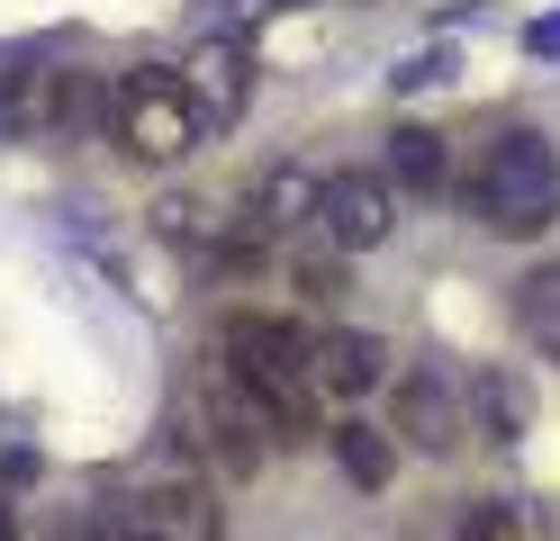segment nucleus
<instances>
[{
    "label": "nucleus",
    "mask_w": 560,
    "mask_h": 541,
    "mask_svg": "<svg viewBox=\"0 0 560 541\" xmlns=\"http://www.w3.org/2000/svg\"><path fill=\"white\" fill-rule=\"evenodd\" d=\"M462 199L488 235H551L560 226V144L542 127H498L479 144Z\"/></svg>",
    "instance_id": "1"
},
{
    "label": "nucleus",
    "mask_w": 560,
    "mask_h": 541,
    "mask_svg": "<svg viewBox=\"0 0 560 541\" xmlns=\"http://www.w3.org/2000/svg\"><path fill=\"white\" fill-rule=\"evenodd\" d=\"M0 541H19V505H10V487H0Z\"/></svg>",
    "instance_id": "19"
},
{
    "label": "nucleus",
    "mask_w": 560,
    "mask_h": 541,
    "mask_svg": "<svg viewBox=\"0 0 560 541\" xmlns=\"http://www.w3.org/2000/svg\"><path fill=\"white\" fill-rule=\"evenodd\" d=\"M389 190L398 199H443L452 190V144H443V127H389Z\"/></svg>",
    "instance_id": "8"
},
{
    "label": "nucleus",
    "mask_w": 560,
    "mask_h": 541,
    "mask_svg": "<svg viewBox=\"0 0 560 541\" xmlns=\"http://www.w3.org/2000/svg\"><path fill=\"white\" fill-rule=\"evenodd\" d=\"M443 72H452V46H425V55H407L389 82H398V91H425V82H443Z\"/></svg>",
    "instance_id": "16"
},
{
    "label": "nucleus",
    "mask_w": 560,
    "mask_h": 541,
    "mask_svg": "<svg viewBox=\"0 0 560 541\" xmlns=\"http://www.w3.org/2000/svg\"><path fill=\"white\" fill-rule=\"evenodd\" d=\"M326 451L343 460V479L371 487V496L398 479V433H389V424H362V415H353V424H326Z\"/></svg>",
    "instance_id": "10"
},
{
    "label": "nucleus",
    "mask_w": 560,
    "mask_h": 541,
    "mask_svg": "<svg viewBox=\"0 0 560 541\" xmlns=\"http://www.w3.org/2000/svg\"><path fill=\"white\" fill-rule=\"evenodd\" d=\"M91 541H136V515H127V496H109V505L91 515Z\"/></svg>",
    "instance_id": "17"
},
{
    "label": "nucleus",
    "mask_w": 560,
    "mask_h": 541,
    "mask_svg": "<svg viewBox=\"0 0 560 541\" xmlns=\"http://www.w3.org/2000/svg\"><path fill=\"white\" fill-rule=\"evenodd\" d=\"M524 46H534V55H560V19H542L534 36H524Z\"/></svg>",
    "instance_id": "18"
},
{
    "label": "nucleus",
    "mask_w": 560,
    "mask_h": 541,
    "mask_svg": "<svg viewBox=\"0 0 560 541\" xmlns=\"http://www.w3.org/2000/svg\"><path fill=\"white\" fill-rule=\"evenodd\" d=\"M109 136L127 144L136 163H190L199 154V108L182 91V72H163V63H136L109 82Z\"/></svg>",
    "instance_id": "2"
},
{
    "label": "nucleus",
    "mask_w": 560,
    "mask_h": 541,
    "mask_svg": "<svg viewBox=\"0 0 560 541\" xmlns=\"http://www.w3.org/2000/svg\"><path fill=\"white\" fill-rule=\"evenodd\" d=\"M91 118H109V82L100 72H55V136H73V127H91Z\"/></svg>",
    "instance_id": "13"
},
{
    "label": "nucleus",
    "mask_w": 560,
    "mask_h": 541,
    "mask_svg": "<svg viewBox=\"0 0 560 541\" xmlns=\"http://www.w3.org/2000/svg\"><path fill=\"white\" fill-rule=\"evenodd\" d=\"M515 325L560 361V262H542V271H524V280H515Z\"/></svg>",
    "instance_id": "12"
},
{
    "label": "nucleus",
    "mask_w": 560,
    "mask_h": 541,
    "mask_svg": "<svg viewBox=\"0 0 560 541\" xmlns=\"http://www.w3.org/2000/svg\"><path fill=\"white\" fill-rule=\"evenodd\" d=\"M127 515H136V541H226L218 532V496H208L199 469H145V487L127 496Z\"/></svg>",
    "instance_id": "4"
},
{
    "label": "nucleus",
    "mask_w": 560,
    "mask_h": 541,
    "mask_svg": "<svg viewBox=\"0 0 560 541\" xmlns=\"http://www.w3.org/2000/svg\"><path fill=\"white\" fill-rule=\"evenodd\" d=\"M307 216H317V172H299V163H271L254 180V199H244V226L254 235H299Z\"/></svg>",
    "instance_id": "9"
},
{
    "label": "nucleus",
    "mask_w": 560,
    "mask_h": 541,
    "mask_svg": "<svg viewBox=\"0 0 560 541\" xmlns=\"http://www.w3.org/2000/svg\"><path fill=\"white\" fill-rule=\"evenodd\" d=\"M317 244L335 252H371V244H389L398 235V190H389V172H371V163H343L317 180Z\"/></svg>",
    "instance_id": "3"
},
{
    "label": "nucleus",
    "mask_w": 560,
    "mask_h": 541,
    "mask_svg": "<svg viewBox=\"0 0 560 541\" xmlns=\"http://www.w3.org/2000/svg\"><path fill=\"white\" fill-rule=\"evenodd\" d=\"M452 541H534V524H524V515H515L506 496H479L470 515L452 524Z\"/></svg>",
    "instance_id": "14"
},
{
    "label": "nucleus",
    "mask_w": 560,
    "mask_h": 541,
    "mask_svg": "<svg viewBox=\"0 0 560 541\" xmlns=\"http://www.w3.org/2000/svg\"><path fill=\"white\" fill-rule=\"evenodd\" d=\"M462 388H452L443 371H407L398 388H389V433H398V451H452V443H462Z\"/></svg>",
    "instance_id": "5"
},
{
    "label": "nucleus",
    "mask_w": 560,
    "mask_h": 541,
    "mask_svg": "<svg viewBox=\"0 0 560 541\" xmlns=\"http://www.w3.org/2000/svg\"><path fill=\"white\" fill-rule=\"evenodd\" d=\"M470 415H479L488 443H515V433L534 424V388H524L506 361H488V371H470Z\"/></svg>",
    "instance_id": "11"
},
{
    "label": "nucleus",
    "mask_w": 560,
    "mask_h": 541,
    "mask_svg": "<svg viewBox=\"0 0 560 541\" xmlns=\"http://www.w3.org/2000/svg\"><path fill=\"white\" fill-rule=\"evenodd\" d=\"M380 379H389V343L371 325H335L317 343V397H371Z\"/></svg>",
    "instance_id": "7"
},
{
    "label": "nucleus",
    "mask_w": 560,
    "mask_h": 541,
    "mask_svg": "<svg viewBox=\"0 0 560 541\" xmlns=\"http://www.w3.org/2000/svg\"><path fill=\"white\" fill-rule=\"evenodd\" d=\"M290 280L307 289V298H335V289H343V271H335V244H326V252H307V262L290 252Z\"/></svg>",
    "instance_id": "15"
},
{
    "label": "nucleus",
    "mask_w": 560,
    "mask_h": 541,
    "mask_svg": "<svg viewBox=\"0 0 560 541\" xmlns=\"http://www.w3.org/2000/svg\"><path fill=\"white\" fill-rule=\"evenodd\" d=\"M182 91H190V108H199V127H235L244 99H254V46H235V36L199 46L190 72H182Z\"/></svg>",
    "instance_id": "6"
}]
</instances>
